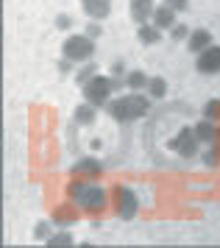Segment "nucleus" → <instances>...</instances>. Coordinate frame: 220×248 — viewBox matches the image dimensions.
Here are the masks:
<instances>
[{"label":"nucleus","instance_id":"8","mask_svg":"<svg viewBox=\"0 0 220 248\" xmlns=\"http://www.w3.org/2000/svg\"><path fill=\"white\" fill-rule=\"evenodd\" d=\"M70 176L73 179H100L103 176V162H98L95 156H84V159H78L76 165L70 168Z\"/></svg>","mask_w":220,"mask_h":248},{"label":"nucleus","instance_id":"15","mask_svg":"<svg viewBox=\"0 0 220 248\" xmlns=\"http://www.w3.org/2000/svg\"><path fill=\"white\" fill-rule=\"evenodd\" d=\"M137 39H140L145 47H154V45H159V42H162V28H156L154 23L137 25Z\"/></svg>","mask_w":220,"mask_h":248},{"label":"nucleus","instance_id":"3","mask_svg":"<svg viewBox=\"0 0 220 248\" xmlns=\"http://www.w3.org/2000/svg\"><path fill=\"white\" fill-rule=\"evenodd\" d=\"M62 56L76 62V64H84V62H92L95 56V39H89L87 34H70L62 45Z\"/></svg>","mask_w":220,"mask_h":248},{"label":"nucleus","instance_id":"20","mask_svg":"<svg viewBox=\"0 0 220 248\" xmlns=\"http://www.w3.org/2000/svg\"><path fill=\"white\" fill-rule=\"evenodd\" d=\"M95 76H98V64H95V62H84V67L76 70V84L78 87H84V84L92 81Z\"/></svg>","mask_w":220,"mask_h":248},{"label":"nucleus","instance_id":"11","mask_svg":"<svg viewBox=\"0 0 220 248\" xmlns=\"http://www.w3.org/2000/svg\"><path fill=\"white\" fill-rule=\"evenodd\" d=\"M78 212H81V206L76 201L73 203H62V206H56L53 209V223L59 229H70V226L78 220Z\"/></svg>","mask_w":220,"mask_h":248},{"label":"nucleus","instance_id":"9","mask_svg":"<svg viewBox=\"0 0 220 248\" xmlns=\"http://www.w3.org/2000/svg\"><path fill=\"white\" fill-rule=\"evenodd\" d=\"M154 12H156L154 0H128V17H131V23H137V25L151 23Z\"/></svg>","mask_w":220,"mask_h":248},{"label":"nucleus","instance_id":"25","mask_svg":"<svg viewBox=\"0 0 220 248\" xmlns=\"http://www.w3.org/2000/svg\"><path fill=\"white\" fill-rule=\"evenodd\" d=\"M165 6H170L176 14H181V12H187L189 9V0H165Z\"/></svg>","mask_w":220,"mask_h":248},{"label":"nucleus","instance_id":"4","mask_svg":"<svg viewBox=\"0 0 220 248\" xmlns=\"http://www.w3.org/2000/svg\"><path fill=\"white\" fill-rule=\"evenodd\" d=\"M81 92H84V101H89L92 106L103 109V106L111 101V92H114V78H111V76H100V73H98L92 81H87V84L81 87Z\"/></svg>","mask_w":220,"mask_h":248},{"label":"nucleus","instance_id":"18","mask_svg":"<svg viewBox=\"0 0 220 248\" xmlns=\"http://www.w3.org/2000/svg\"><path fill=\"white\" fill-rule=\"evenodd\" d=\"M47 246H50V248H70V246H76V237H73L70 229H59V232L50 234Z\"/></svg>","mask_w":220,"mask_h":248},{"label":"nucleus","instance_id":"28","mask_svg":"<svg viewBox=\"0 0 220 248\" xmlns=\"http://www.w3.org/2000/svg\"><path fill=\"white\" fill-rule=\"evenodd\" d=\"M73 64H76V62H70V59H59V62H56V67H59V73H62V76H67V73H73Z\"/></svg>","mask_w":220,"mask_h":248},{"label":"nucleus","instance_id":"12","mask_svg":"<svg viewBox=\"0 0 220 248\" xmlns=\"http://www.w3.org/2000/svg\"><path fill=\"white\" fill-rule=\"evenodd\" d=\"M81 9L89 20H106L111 14V0H81Z\"/></svg>","mask_w":220,"mask_h":248},{"label":"nucleus","instance_id":"10","mask_svg":"<svg viewBox=\"0 0 220 248\" xmlns=\"http://www.w3.org/2000/svg\"><path fill=\"white\" fill-rule=\"evenodd\" d=\"M209 45H215L209 28H192V31H189V36H187V50L189 53L198 56V53H204Z\"/></svg>","mask_w":220,"mask_h":248},{"label":"nucleus","instance_id":"26","mask_svg":"<svg viewBox=\"0 0 220 248\" xmlns=\"http://www.w3.org/2000/svg\"><path fill=\"white\" fill-rule=\"evenodd\" d=\"M70 25H73V17L70 14H56V28L59 31H67Z\"/></svg>","mask_w":220,"mask_h":248},{"label":"nucleus","instance_id":"19","mask_svg":"<svg viewBox=\"0 0 220 248\" xmlns=\"http://www.w3.org/2000/svg\"><path fill=\"white\" fill-rule=\"evenodd\" d=\"M148 81H151V76L148 73H142V70H128V76H126V90H145L148 87Z\"/></svg>","mask_w":220,"mask_h":248},{"label":"nucleus","instance_id":"17","mask_svg":"<svg viewBox=\"0 0 220 248\" xmlns=\"http://www.w3.org/2000/svg\"><path fill=\"white\" fill-rule=\"evenodd\" d=\"M145 92H148V98H151V101H162V98L167 95V81L162 78V76H151Z\"/></svg>","mask_w":220,"mask_h":248},{"label":"nucleus","instance_id":"2","mask_svg":"<svg viewBox=\"0 0 220 248\" xmlns=\"http://www.w3.org/2000/svg\"><path fill=\"white\" fill-rule=\"evenodd\" d=\"M106 112L114 123H134V120H142L151 112V98L142 92H126V95L111 98L106 103Z\"/></svg>","mask_w":220,"mask_h":248},{"label":"nucleus","instance_id":"1","mask_svg":"<svg viewBox=\"0 0 220 248\" xmlns=\"http://www.w3.org/2000/svg\"><path fill=\"white\" fill-rule=\"evenodd\" d=\"M67 195H70V201H76L81 206V212L87 215H100L109 206L106 187H100L98 181L92 179H73L67 184Z\"/></svg>","mask_w":220,"mask_h":248},{"label":"nucleus","instance_id":"24","mask_svg":"<svg viewBox=\"0 0 220 248\" xmlns=\"http://www.w3.org/2000/svg\"><path fill=\"white\" fill-rule=\"evenodd\" d=\"M189 31H192V28H187V25H184V23H176V25H173V28H170V36H173V42H181V39L187 42Z\"/></svg>","mask_w":220,"mask_h":248},{"label":"nucleus","instance_id":"22","mask_svg":"<svg viewBox=\"0 0 220 248\" xmlns=\"http://www.w3.org/2000/svg\"><path fill=\"white\" fill-rule=\"evenodd\" d=\"M201 114H204L206 120H215V123H220V98H209V101L204 103Z\"/></svg>","mask_w":220,"mask_h":248},{"label":"nucleus","instance_id":"23","mask_svg":"<svg viewBox=\"0 0 220 248\" xmlns=\"http://www.w3.org/2000/svg\"><path fill=\"white\" fill-rule=\"evenodd\" d=\"M201 162L206 165V168H220V148H215V145H209L204 154H201Z\"/></svg>","mask_w":220,"mask_h":248},{"label":"nucleus","instance_id":"13","mask_svg":"<svg viewBox=\"0 0 220 248\" xmlns=\"http://www.w3.org/2000/svg\"><path fill=\"white\" fill-rule=\"evenodd\" d=\"M192 131H195L201 145H215V140H218V123L206 120V117H201L198 123L192 125Z\"/></svg>","mask_w":220,"mask_h":248},{"label":"nucleus","instance_id":"5","mask_svg":"<svg viewBox=\"0 0 220 248\" xmlns=\"http://www.w3.org/2000/svg\"><path fill=\"white\" fill-rule=\"evenodd\" d=\"M114 212H117V217H123V220H134L137 217V212H140V198H137V192L131 190V187H114Z\"/></svg>","mask_w":220,"mask_h":248},{"label":"nucleus","instance_id":"21","mask_svg":"<svg viewBox=\"0 0 220 248\" xmlns=\"http://www.w3.org/2000/svg\"><path fill=\"white\" fill-rule=\"evenodd\" d=\"M53 220H36V226H33V240L36 243H47L50 240V234H53Z\"/></svg>","mask_w":220,"mask_h":248},{"label":"nucleus","instance_id":"7","mask_svg":"<svg viewBox=\"0 0 220 248\" xmlns=\"http://www.w3.org/2000/svg\"><path fill=\"white\" fill-rule=\"evenodd\" d=\"M195 70L201 76H218L220 73V45H209L204 53L195 56Z\"/></svg>","mask_w":220,"mask_h":248},{"label":"nucleus","instance_id":"27","mask_svg":"<svg viewBox=\"0 0 220 248\" xmlns=\"http://www.w3.org/2000/svg\"><path fill=\"white\" fill-rule=\"evenodd\" d=\"M84 34H87L89 39H98V36L103 34V28H100V23L95 20V23H89V25H87V31H84Z\"/></svg>","mask_w":220,"mask_h":248},{"label":"nucleus","instance_id":"6","mask_svg":"<svg viewBox=\"0 0 220 248\" xmlns=\"http://www.w3.org/2000/svg\"><path fill=\"white\" fill-rule=\"evenodd\" d=\"M198 137L192 131V125H184V128H178V134L170 140V151H176L181 159H195L198 156Z\"/></svg>","mask_w":220,"mask_h":248},{"label":"nucleus","instance_id":"14","mask_svg":"<svg viewBox=\"0 0 220 248\" xmlns=\"http://www.w3.org/2000/svg\"><path fill=\"white\" fill-rule=\"evenodd\" d=\"M95 120H98V106H92L89 101H81L76 109H73V123L81 125V128L92 125Z\"/></svg>","mask_w":220,"mask_h":248},{"label":"nucleus","instance_id":"16","mask_svg":"<svg viewBox=\"0 0 220 248\" xmlns=\"http://www.w3.org/2000/svg\"><path fill=\"white\" fill-rule=\"evenodd\" d=\"M151 20H154L156 28L170 31V28L176 25V12H173L170 6H165V3H162V6H156V12H154V17H151Z\"/></svg>","mask_w":220,"mask_h":248}]
</instances>
